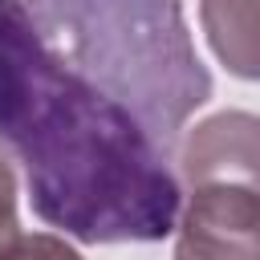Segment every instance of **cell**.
I'll return each instance as SVG.
<instances>
[{
  "label": "cell",
  "mask_w": 260,
  "mask_h": 260,
  "mask_svg": "<svg viewBox=\"0 0 260 260\" xmlns=\"http://www.w3.org/2000/svg\"><path fill=\"white\" fill-rule=\"evenodd\" d=\"M8 260H85V256L65 236H57V232H32V236L16 240Z\"/></svg>",
  "instance_id": "52a82bcc"
},
{
  "label": "cell",
  "mask_w": 260,
  "mask_h": 260,
  "mask_svg": "<svg viewBox=\"0 0 260 260\" xmlns=\"http://www.w3.org/2000/svg\"><path fill=\"white\" fill-rule=\"evenodd\" d=\"M260 191L256 183L191 187L175 219V260H260Z\"/></svg>",
  "instance_id": "3957f363"
},
{
  "label": "cell",
  "mask_w": 260,
  "mask_h": 260,
  "mask_svg": "<svg viewBox=\"0 0 260 260\" xmlns=\"http://www.w3.org/2000/svg\"><path fill=\"white\" fill-rule=\"evenodd\" d=\"M16 8L65 69L126 106L167 154L211 98L183 0H16Z\"/></svg>",
  "instance_id": "7a4b0ae2"
},
{
  "label": "cell",
  "mask_w": 260,
  "mask_h": 260,
  "mask_svg": "<svg viewBox=\"0 0 260 260\" xmlns=\"http://www.w3.org/2000/svg\"><path fill=\"white\" fill-rule=\"evenodd\" d=\"M256 114L248 110H223L203 118L195 130H187L179 162L183 179L191 187L203 183H256Z\"/></svg>",
  "instance_id": "277c9868"
},
{
  "label": "cell",
  "mask_w": 260,
  "mask_h": 260,
  "mask_svg": "<svg viewBox=\"0 0 260 260\" xmlns=\"http://www.w3.org/2000/svg\"><path fill=\"white\" fill-rule=\"evenodd\" d=\"M199 20L211 53L244 81L260 73L256 57V0H199Z\"/></svg>",
  "instance_id": "5b68a950"
},
{
  "label": "cell",
  "mask_w": 260,
  "mask_h": 260,
  "mask_svg": "<svg viewBox=\"0 0 260 260\" xmlns=\"http://www.w3.org/2000/svg\"><path fill=\"white\" fill-rule=\"evenodd\" d=\"M20 236L24 232H20V219H16V175L0 154V260L12 256Z\"/></svg>",
  "instance_id": "8992f818"
},
{
  "label": "cell",
  "mask_w": 260,
  "mask_h": 260,
  "mask_svg": "<svg viewBox=\"0 0 260 260\" xmlns=\"http://www.w3.org/2000/svg\"><path fill=\"white\" fill-rule=\"evenodd\" d=\"M0 146L20 162L37 219L77 244H154L183 191L171 154L98 85L65 69L16 0H0Z\"/></svg>",
  "instance_id": "6da1fadb"
}]
</instances>
